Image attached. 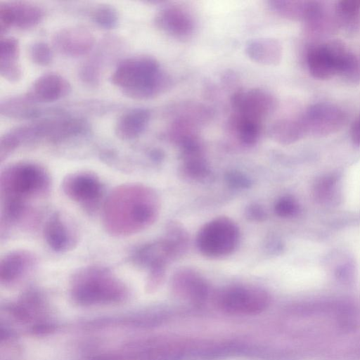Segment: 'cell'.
<instances>
[{
    "label": "cell",
    "instance_id": "1",
    "mask_svg": "<svg viewBox=\"0 0 360 360\" xmlns=\"http://www.w3.org/2000/svg\"><path fill=\"white\" fill-rule=\"evenodd\" d=\"M160 198L152 188L139 184H122L106 198L102 213L104 229L114 236H128L150 226L158 219Z\"/></svg>",
    "mask_w": 360,
    "mask_h": 360
},
{
    "label": "cell",
    "instance_id": "2",
    "mask_svg": "<svg viewBox=\"0 0 360 360\" xmlns=\"http://www.w3.org/2000/svg\"><path fill=\"white\" fill-rule=\"evenodd\" d=\"M50 186L49 174L42 166L31 162L8 165L0 177L1 217L11 223L20 222L30 212V202L44 197Z\"/></svg>",
    "mask_w": 360,
    "mask_h": 360
},
{
    "label": "cell",
    "instance_id": "3",
    "mask_svg": "<svg viewBox=\"0 0 360 360\" xmlns=\"http://www.w3.org/2000/svg\"><path fill=\"white\" fill-rule=\"evenodd\" d=\"M112 84L127 96L145 100L158 96L172 84L169 75L153 57L136 56L119 63L110 77Z\"/></svg>",
    "mask_w": 360,
    "mask_h": 360
},
{
    "label": "cell",
    "instance_id": "4",
    "mask_svg": "<svg viewBox=\"0 0 360 360\" xmlns=\"http://www.w3.org/2000/svg\"><path fill=\"white\" fill-rule=\"evenodd\" d=\"M188 237L183 226L169 224L164 237L146 243L132 254V262L148 272V283L156 287L163 281L168 265L187 249Z\"/></svg>",
    "mask_w": 360,
    "mask_h": 360
},
{
    "label": "cell",
    "instance_id": "5",
    "mask_svg": "<svg viewBox=\"0 0 360 360\" xmlns=\"http://www.w3.org/2000/svg\"><path fill=\"white\" fill-rule=\"evenodd\" d=\"M72 292L77 301L91 304L118 300L126 288L109 269L94 265L81 268L73 275Z\"/></svg>",
    "mask_w": 360,
    "mask_h": 360
},
{
    "label": "cell",
    "instance_id": "6",
    "mask_svg": "<svg viewBox=\"0 0 360 360\" xmlns=\"http://www.w3.org/2000/svg\"><path fill=\"white\" fill-rule=\"evenodd\" d=\"M240 230L230 218L219 217L205 224L198 231L196 245L200 252L210 259L231 255L238 247Z\"/></svg>",
    "mask_w": 360,
    "mask_h": 360
},
{
    "label": "cell",
    "instance_id": "7",
    "mask_svg": "<svg viewBox=\"0 0 360 360\" xmlns=\"http://www.w3.org/2000/svg\"><path fill=\"white\" fill-rule=\"evenodd\" d=\"M217 306L224 311L236 315L257 314L269 307V292L257 286L229 285L217 291L214 296Z\"/></svg>",
    "mask_w": 360,
    "mask_h": 360
},
{
    "label": "cell",
    "instance_id": "8",
    "mask_svg": "<svg viewBox=\"0 0 360 360\" xmlns=\"http://www.w3.org/2000/svg\"><path fill=\"white\" fill-rule=\"evenodd\" d=\"M344 111L330 103L315 104L300 119L306 134L326 136L339 131L346 122Z\"/></svg>",
    "mask_w": 360,
    "mask_h": 360
},
{
    "label": "cell",
    "instance_id": "9",
    "mask_svg": "<svg viewBox=\"0 0 360 360\" xmlns=\"http://www.w3.org/2000/svg\"><path fill=\"white\" fill-rule=\"evenodd\" d=\"M62 189L68 198L87 207L96 204L103 192L101 179L90 172L69 174L62 182Z\"/></svg>",
    "mask_w": 360,
    "mask_h": 360
},
{
    "label": "cell",
    "instance_id": "10",
    "mask_svg": "<svg viewBox=\"0 0 360 360\" xmlns=\"http://www.w3.org/2000/svg\"><path fill=\"white\" fill-rule=\"evenodd\" d=\"M231 104L234 116L262 122L274 110L276 100L265 90L252 89L236 93L231 99Z\"/></svg>",
    "mask_w": 360,
    "mask_h": 360
},
{
    "label": "cell",
    "instance_id": "11",
    "mask_svg": "<svg viewBox=\"0 0 360 360\" xmlns=\"http://www.w3.org/2000/svg\"><path fill=\"white\" fill-rule=\"evenodd\" d=\"M344 48V45L339 41H331L311 48L307 55L310 74L319 79H329L338 74Z\"/></svg>",
    "mask_w": 360,
    "mask_h": 360
},
{
    "label": "cell",
    "instance_id": "12",
    "mask_svg": "<svg viewBox=\"0 0 360 360\" xmlns=\"http://www.w3.org/2000/svg\"><path fill=\"white\" fill-rule=\"evenodd\" d=\"M42 9L34 4L12 1L0 4V30L4 34L11 27L27 30L34 27L42 20Z\"/></svg>",
    "mask_w": 360,
    "mask_h": 360
},
{
    "label": "cell",
    "instance_id": "13",
    "mask_svg": "<svg viewBox=\"0 0 360 360\" xmlns=\"http://www.w3.org/2000/svg\"><path fill=\"white\" fill-rule=\"evenodd\" d=\"M174 295L193 304H202L208 298L210 288L204 277L193 269L176 271L171 280Z\"/></svg>",
    "mask_w": 360,
    "mask_h": 360
},
{
    "label": "cell",
    "instance_id": "14",
    "mask_svg": "<svg viewBox=\"0 0 360 360\" xmlns=\"http://www.w3.org/2000/svg\"><path fill=\"white\" fill-rule=\"evenodd\" d=\"M43 234L49 247L57 252L72 250L78 240L77 232L72 221L60 212L50 215L45 223Z\"/></svg>",
    "mask_w": 360,
    "mask_h": 360
},
{
    "label": "cell",
    "instance_id": "15",
    "mask_svg": "<svg viewBox=\"0 0 360 360\" xmlns=\"http://www.w3.org/2000/svg\"><path fill=\"white\" fill-rule=\"evenodd\" d=\"M95 44L93 34L81 26H72L58 31L53 37L54 48L60 53L79 57L89 53Z\"/></svg>",
    "mask_w": 360,
    "mask_h": 360
},
{
    "label": "cell",
    "instance_id": "16",
    "mask_svg": "<svg viewBox=\"0 0 360 360\" xmlns=\"http://www.w3.org/2000/svg\"><path fill=\"white\" fill-rule=\"evenodd\" d=\"M71 91L69 82L57 73L37 77L27 89L25 98L32 103H49L66 96Z\"/></svg>",
    "mask_w": 360,
    "mask_h": 360
},
{
    "label": "cell",
    "instance_id": "17",
    "mask_svg": "<svg viewBox=\"0 0 360 360\" xmlns=\"http://www.w3.org/2000/svg\"><path fill=\"white\" fill-rule=\"evenodd\" d=\"M155 23L164 32L179 39L188 37L194 30V20L191 14L175 6L160 10L155 18Z\"/></svg>",
    "mask_w": 360,
    "mask_h": 360
},
{
    "label": "cell",
    "instance_id": "18",
    "mask_svg": "<svg viewBox=\"0 0 360 360\" xmlns=\"http://www.w3.org/2000/svg\"><path fill=\"white\" fill-rule=\"evenodd\" d=\"M36 257L30 251L12 250L6 253L0 262V279L1 283H13L34 269Z\"/></svg>",
    "mask_w": 360,
    "mask_h": 360
},
{
    "label": "cell",
    "instance_id": "19",
    "mask_svg": "<svg viewBox=\"0 0 360 360\" xmlns=\"http://www.w3.org/2000/svg\"><path fill=\"white\" fill-rule=\"evenodd\" d=\"M150 119V112L148 109H130L117 119L114 128L115 136L123 141L135 139L145 131Z\"/></svg>",
    "mask_w": 360,
    "mask_h": 360
},
{
    "label": "cell",
    "instance_id": "20",
    "mask_svg": "<svg viewBox=\"0 0 360 360\" xmlns=\"http://www.w3.org/2000/svg\"><path fill=\"white\" fill-rule=\"evenodd\" d=\"M19 57L18 41L11 37L2 38L0 44V74L11 82H18L22 77Z\"/></svg>",
    "mask_w": 360,
    "mask_h": 360
},
{
    "label": "cell",
    "instance_id": "21",
    "mask_svg": "<svg viewBox=\"0 0 360 360\" xmlns=\"http://www.w3.org/2000/svg\"><path fill=\"white\" fill-rule=\"evenodd\" d=\"M180 152L181 171L185 177L200 181L209 176L210 171L202 144L186 148Z\"/></svg>",
    "mask_w": 360,
    "mask_h": 360
},
{
    "label": "cell",
    "instance_id": "22",
    "mask_svg": "<svg viewBox=\"0 0 360 360\" xmlns=\"http://www.w3.org/2000/svg\"><path fill=\"white\" fill-rule=\"evenodd\" d=\"M245 51L253 61L266 65H277L283 55L281 44L278 40L271 38L257 39L249 41Z\"/></svg>",
    "mask_w": 360,
    "mask_h": 360
},
{
    "label": "cell",
    "instance_id": "23",
    "mask_svg": "<svg viewBox=\"0 0 360 360\" xmlns=\"http://www.w3.org/2000/svg\"><path fill=\"white\" fill-rule=\"evenodd\" d=\"M268 3L273 11L290 20H307L318 6L316 2L307 1L276 0Z\"/></svg>",
    "mask_w": 360,
    "mask_h": 360
},
{
    "label": "cell",
    "instance_id": "24",
    "mask_svg": "<svg viewBox=\"0 0 360 360\" xmlns=\"http://www.w3.org/2000/svg\"><path fill=\"white\" fill-rule=\"evenodd\" d=\"M272 139L281 144H290L300 140L305 133L300 120L281 119L270 127Z\"/></svg>",
    "mask_w": 360,
    "mask_h": 360
},
{
    "label": "cell",
    "instance_id": "25",
    "mask_svg": "<svg viewBox=\"0 0 360 360\" xmlns=\"http://www.w3.org/2000/svg\"><path fill=\"white\" fill-rule=\"evenodd\" d=\"M25 98H11L1 103V114L17 119L39 117L42 113L39 108Z\"/></svg>",
    "mask_w": 360,
    "mask_h": 360
},
{
    "label": "cell",
    "instance_id": "26",
    "mask_svg": "<svg viewBox=\"0 0 360 360\" xmlns=\"http://www.w3.org/2000/svg\"><path fill=\"white\" fill-rule=\"evenodd\" d=\"M261 127V122L233 116L232 127L236 136L245 146H251L257 143L260 136Z\"/></svg>",
    "mask_w": 360,
    "mask_h": 360
},
{
    "label": "cell",
    "instance_id": "27",
    "mask_svg": "<svg viewBox=\"0 0 360 360\" xmlns=\"http://www.w3.org/2000/svg\"><path fill=\"white\" fill-rule=\"evenodd\" d=\"M103 58L98 56H93L92 58L85 61L79 69L80 79L86 85L95 86L100 82Z\"/></svg>",
    "mask_w": 360,
    "mask_h": 360
},
{
    "label": "cell",
    "instance_id": "28",
    "mask_svg": "<svg viewBox=\"0 0 360 360\" xmlns=\"http://www.w3.org/2000/svg\"><path fill=\"white\" fill-rule=\"evenodd\" d=\"M91 20L100 27L110 30L117 27L119 15L114 7L109 5H101L92 11Z\"/></svg>",
    "mask_w": 360,
    "mask_h": 360
},
{
    "label": "cell",
    "instance_id": "29",
    "mask_svg": "<svg viewBox=\"0 0 360 360\" xmlns=\"http://www.w3.org/2000/svg\"><path fill=\"white\" fill-rule=\"evenodd\" d=\"M29 56L34 63L40 66L48 65L53 58L50 46L43 41L33 43L30 47Z\"/></svg>",
    "mask_w": 360,
    "mask_h": 360
},
{
    "label": "cell",
    "instance_id": "30",
    "mask_svg": "<svg viewBox=\"0 0 360 360\" xmlns=\"http://www.w3.org/2000/svg\"><path fill=\"white\" fill-rule=\"evenodd\" d=\"M335 11L343 22H352L355 20L360 12V1H342L337 4Z\"/></svg>",
    "mask_w": 360,
    "mask_h": 360
},
{
    "label": "cell",
    "instance_id": "31",
    "mask_svg": "<svg viewBox=\"0 0 360 360\" xmlns=\"http://www.w3.org/2000/svg\"><path fill=\"white\" fill-rule=\"evenodd\" d=\"M299 205L291 196L285 195L278 198L274 205V212L280 217H291L297 214Z\"/></svg>",
    "mask_w": 360,
    "mask_h": 360
},
{
    "label": "cell",
    "instance_id": "32",
    "mask_svg": "<svg viewBox=\"0 0 360 360\" xmlns=\"http://www.w3.org/2000/svg\"><path fill=\"white\" fill-rule=\"evenodd\" d=\"M227 182L233 187L248 188L250 186V181L248 177L238 172H229L226 177Z\"/></svg>",
    "mask_w": 360,
    "mask_h": 360
},
{
    "label": "cell",
    "instance_id": "33",
    "mask_svg": "<svg viewBox=\"0 0 360 360\" xmlns=\"http://www.w3.org/2000/svg\"><path fill=\"white\" fill-rule=\"evenodd\" d=\"M334 179L333 178H326L321 180L316 188V195L320 199H323L329 195L331 188L333 187Z\"/></svg>",
    "mask_w": 360,
    "mask_h": 360
},
{
    "label": "cell",
    "instance_id": "34",
    "mask_svg": "<svg viewBox=\"0 0 360 360\" xmlns=\"http://www.w3.org/2000/svg\"><path fill=\"white\" fill-rule=\"evenodd\" d=\"M245 214L250 220L262 221L266 217V212L259 205H250L246 209Z\"/></svg>",
    "mask_w": 360,
    "mask_h": 360
},
{
    "label": "cell",
    "instance_id": "35",
    "mask_svg": "<svg viewBox=\"0 0 360 360\" xmlns=\"http://www.w3.org/2000/svg\"><path fill=\"white\" fill-rule=\"evenodd\" d=\"M343 77L353 82L360 81V56H356L352 67Z\"/></svg>",
    "mask_w": 360,
    "mask_h": 360
},
{
    "label": "cell",
    "instance_id": "36",
    "mask_svg": "<svg viewBox=\"0 0 360 360\" xmlns=\"http://www.w3.org/2000/svg\"><path fill=\"white\" fill-rule=\"evenodd\" d=\"M351 137L354 143L360 146V117L354 122L351 127Z\"/></svg>",
    "mask_w": 360,
    "mask_h": 360
}]
</instances>
